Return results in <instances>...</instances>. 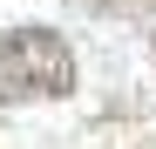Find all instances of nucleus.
Returning <instances> with one entry per match:
<instances>
[{
    "label": "nucleus",
    "mask_w": 156,
    "mask_h": 149,
    "mask_svg": "<svg viewBox=\"0 0 156 149\" xmlns=\"http://www.w3.org/2000/svg\"><path fill=\"white\" fill-rule=\"evenodd\" d=\"M75 88V54L55 27H14L0 34V109L14 102H61Z\"/></svg>",
    "instance_id": "obj_1"
}]
</instances>
